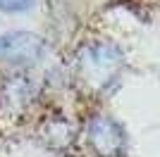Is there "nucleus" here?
Returning <instances> with one entry per match:
<instances>
[{
	"instance_id": "obj_1",
	"label": "nucleus",
	"mask_w": 160,
	"mask_h": 157,
	"mask_svg": "<svg viewBox=\"0 0 160 157\" xmlns=\"http://www.w3.org/2000/svg\"><path fill=\"white\" fill-rule=\"evenodd\" d=\"M46 55V43L29 31H12L0 36V59L7 64H36Z\"/></svg>"
},
{
	"instance_id": "obj_2",
	"label": "nucleus",
	"mask_w": 160,
	"mask_h": 157,
	"mask_svg": "<svg viewBox=\"0 0 160 157\" xmlns=\"http://www.w3.org/2000/svg\"><path fill=\"white\" fill-rule=\"evenodd\" d=\"M88 143L100 157H122L127 150V133L110 117H93L86 126Z\"/></svg>"
},
{
	"instance_id": "obj_3",
	"label": "nucleus",
	"mask_w": 160,
	"mask_h": 157,
	"mask_svg": "<svg viewBox=\"0 0 160 157\" xmlns=\"http://www.w3.org/2000/svg\"><path fill=\"white\" fill-rule=\"evenodd\" d=\"M120 64H122V55L112 45H93L81 57V69H84V74L91 76L93 86H105Z\"/></svg>"
},
{
	"instance_id": "obj_4",
	"label": "nucleus",
	"mask_w": 160,
	"mask_h": 157,
	"mask_svg": "<svg viewBox=\"0 0 160 157\" xmlns=\"http://www.w3.org/2000/svg\"><path fill=\"white\" fill-rule=\"evenodd\" d=\"M31 5H33V0H0L2 12H27Z\"/></svg>"
}]
</instances>
